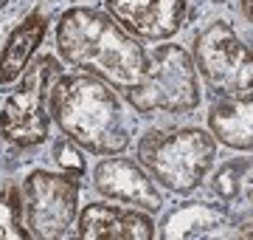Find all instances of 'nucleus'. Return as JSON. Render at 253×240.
Wrapping results in <instances>:
<instances>
[{"instance_id": "nucleus-2", "label": "nucleus", "mask_w": 253, "mask_h": 240, "mask_svg": "<svg viewBox=\"0 0 253 240\" xmlns=\"http://www.w3.org/2000/svg\"><path fill=\"white\" fill-rule=\"evenodd\" d=\"M56 51L68 65L104 79L118 93L141 79L146 48L129 37L104 9L73 6L56 23Z\"/></svg>"}, {"instance_id": "nucleus-14", "label": "nucleus", "mask_w": 253, "mask_h": 240, "mask_svg": "<svg viewBox=\"0 0 253 240\" xmlns=\"http://www.w3.org/2000/svg\"><path fill=\"white\" fill-rule=\"evenodd\" d=\"M31 238L26 229L23 209V186H0V240H26Z\"/></svg>"}, {"instance_id": "nucleus-5", "label": "nucleus", "mask_w": 253, "mask_h": 240, "mask_svg": "<svg viewBox=\"0 0 253 240\" xmlns=\"http://www.w3.org/2000/svg\"><path fill=\"white\" fill-rule=\"evenodd\" d=\"M62 76V65L54 54H40L28 62L20 85L0 108V136L11 147H37L48 139V96L51 85Z\"/></svg>"}, {"instance_id": "nucleus-4", "label": "nucleus", "mask_w": 253, "mask_h": 240, "mask_svg": "<svg viewBox=\"0 0 253 240\" xmlns=\"http://www.w3.org/2000/svg\"><path fill=\"white\" fill-rule=\"evenodd\" d=\"M121 96L135 113L194 111L200 105V74L194 57L177 43H161L146 57L141 79Z\"/></svg>"}, {"instance_id": "nucleus-8", "label": "nucleus", "mask_w": 253, "mask_h": 240, "mask_svg": "<svg viewBox=\"0 0 253 240\" xmlns=\"http://www.w3.org/2000/svg\"><path fill=\"white\" fill-rule=\"evenodd\" d=\"M93 189L104 195L107 201H118L124 206H135L144 212H158L163 206V195L152 176L146 173L141 161L118 156H104L93 170Z\"/></svg>"}, {"instance_id": "nucleus-17", "label": "nucleus", "mask_w": 253, "mask_h": 240, "mask_svg": "<svg viewBox=\"0 0 253 240\" xmlns=\"http://www.w3.org/2000/svg\"><path fill=\"white\" fill-rule=\"evenodd\" d=\"M239 9H242V14L253 23V0H239Z\"/></svg>"}, {"instance_id": "nucleus-7", "label": "nucleus", "mask_w": 253, "mask_h": 240, "mask_svg": "<svg viewBox=\"0 0 253 240\" xmlns=\"http://www.w3.org/2000/svg\"><path fill=\"white\" fill-rule=\"evenodd\" d=\"M79 178L68 173L34 170L23 181V209L31 238H65L79 218Z\"/></svg>"}, {"instance_id": "nucleus-12", "label": "nucleus", "mask_w": 253, "mask_h": 240, "mask_svg": "<svg viewBox=\"0 0 253 240\" xmlns=\"http://www.w3.org/2000/svg\"><path fill=\"white\" fill-rule=\"evenodd\" d=\"M48 31V20L42 11H31L28 17L20 20V26L9 34V40L0 48V85H11L14 79L26 74L34 51L40 48Z\"/></svg>"}, {"instance_id": "nucleus-13", "label": "nucleus", "mask_w": 253, "mask_h": 240, "mask_svg": "<svg viewBox=\"0 0 253 240\" xmlns=\"http://www.w3.org/2000/svg\"><path fill=\"white\" fill-rule=\"evenodd\" d=\"M228 223V206L206 201H186L174 206L161 223V238H206Z\"/></svg>"}, {"instance_id": "nucleus-11", "label": "nucleus", "mask_w": 253, "mask_h": 240, "mask_svg": "<svg viewBox=\"0 0 253 240\" xmlns=\"http://www.w3.org/2000/svg\"><path fill=\"white\" fill-rule=\"evenodd\" d=\"M208 133L231 150H253V88L214 93L208 105Z\"/></svg>"}, {"instance_id": "nucleus-16", "label": "nucleus", "mask_w": 253, "mask_h": 240, "mask_svg": "<svg viewBox=\"0 0 253 240\" xmlns=\"http://www.w3.org/2000/svg\"><path fill=\"white\" fill-rule=\"evenodd\" d=\"M54 161L59 164L62 173H68V176H73V178H84V173H87L82 147L76 144V141H71L68 136L54 141Z\"/></svg>"}, {"instance_id": "nucleus-3", "label": "nucleus", "mask_w": 253, "mask_h": 240, "mask_svg": "<svg viewBox=\"0 0 253 240\" xmlns=\"http://www.w3.org/2000/svg\"><path fill=\"white\" fill-rule=\"evenodd\" d=\"M138 161L158 186L191 195L217 161V139L203 127H152L138 141Z\"/></svg>"}, {"instance_id": "nucleus-9", "label": "nucleus", "mask_w": 253, "mask_h": 240, "mask_svg": "<svg viewBox=\"0 0 253 240\" xmlns=\"http://www.w3.org/2000/svg\"><path fill=\"white\" fill-rule=\"evenodd\" d=\"M104 9L129 37L163 43L186 23V0H104Z\"/></svg>"}, {"instance_id": "nucleus-10", "label": "nucleus", "mask_w": 253, "mask_h": 240, "mask_svg": "<svg viewBox=\"0 0 253 240\" xmlns=\"http://www.w3.org/2000/svg\"><path fill=\"white\" fill-rule=\"evenodd\" d=\"M76 235L84 240H152L158 226L144 209L87 203L76 218Z\"/></svg>"}, {"instance_id": "nucleus-6", "label": "nucleus", "mask_w": 253, "mask_h": 240, "mask_svg": "<svg viewBox=\"0 0 253 240\" xmlns=\"http://www.w3.org/2000/svg\"><path fill=\"white\" fill-rule=\"evenodd\" d=\"M194 65L214 93H239L253 88V48L228 20L208 23L194 37Z\"/></svg>"}, {"instance_id": "nucleus-19", "label": "nucleus", "mask_w": 253, "mask_h": 240, "mask_svg": "<svg viewBox=\"0 0 253 240\" xmlns=\"http://www.w3.org/2000/svg\"><path fill=\"white\" fill-rule=\"evenodd\" d=\"M217 3H222V0H217Z\"/></svg>"}, {"instance_id": "nucleus-1", "label": "nucleus", "mask_w": 253, "mask_h": 240, "mask_svg": "<svg viewBox=\"0 0 253 240\" xmlns=\"http://www.w3.org/2000/svg\"><path fill=\"white\" fill-rule=\"evenodd\" d=\"M48 108L62 136L93 156H118L135 139V116L126 113L118 91L87 71L59 76Z\"/></svg>"}, {"instance_id": "nucleus-15", "label": "nucleus", "mask_w": 253, "mask_h": 240, "mask_svg": "<svg viewBox=\"0 0 253 240\" xmlns=\"http://www.w3.org/2000/svg\"><path fill=\"white\" fill-rule=\"evenodd\" d=\"M253 170V158H234V161H225L219 167L214 178H211V186H214V195H219L222 201H234L239 198L245 181H248V173Z\"/></svg>"}, {"instance_id": "nucleus-18", "label": "nucleus", "mask_w": 253, "mask_h": 240, "mask_svg": "<svg viewBox=\"0 0 253 240\" xmlns=\"http://www.w3.org/2000/svg\"><path fill=\"white\" fill-rule=\"evenodd\" d=\"M239 235H242V238H253V223H248V226H242V229H239Z\"/></svg>"}]
</instances>
